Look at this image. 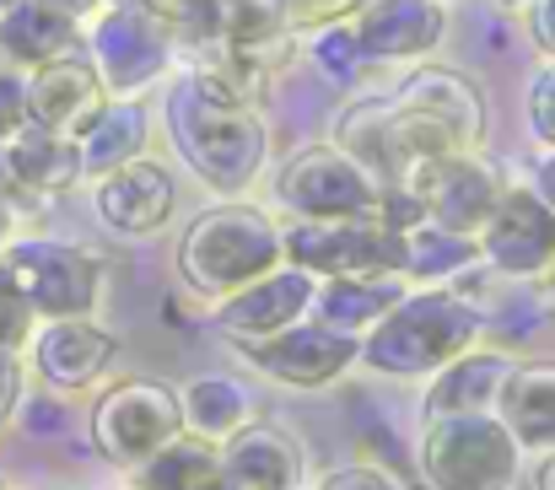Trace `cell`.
<instances>
[{"mask_svg": "<svg viewBox=\"0 0 555 490\" xmlns=\"http://www.w3.org/2000/svg\"><path fill=\"white\" fill-rule=\"evenodd\" d=\"M480 334H486V319L464 292L421 286V292H404L399 308L372 334H362V361L383 377H431L464 350H475Z\"/></svg>", "mask_w": 555, "mask_h": 490, "instance_id": "cell-1", "label": "cell"}, {"mask_svg": "<svg viewBox=\"0 0 555 490\" xmlns=\"http://www.w3.org/2000/svg\"><path fill=\"white\" fill-rule=\"evenodd\" d=\"M168 130L184 152V163L216 189V194H243L270 152L264 119L254 114V103H221L205 87L179 81L168 92Z\"/></svg>", "mask_w": 555, "mask_h": 490, "instance_id": "cell-2", "label": "cell"}, {"mask_svg": "<svg viewBox=\"0 0 555 490\" xmlns=\"http://www.w3.org/2000/svg\"><path fill=\"white\" fill-rule=\"evenodd\" d=\"M286 265L281 227L254 205H216L205 210L179 243V275L194 297H232L248 281Z\"/></svg>", "mask_w": 555, "mask_h": 490, "instance_id": "cell-3", "label": "cell"}, {"mask_svg": "<svg viewBox=\"0 0 555 490\" xmlns=\"http://www.w3.org/2000/svg\"><path fill=\"white\" fill-rule=\"evenodd\" d=\"M393 125L410 146L415 167L437 163V157H464L486 141V98L469 76L448 70V65H426L415 76H404V87L388 98Z\"/></svg>", "mask_w": 555, "mask_h": 490, "instance_id": "cell-4", "label": "cell"}, {"mask_svg": "<svg viewBox=\"0 0 555 490\" xmlns=\"http://www.w3.org/2000/svg\"><path fill=\"white\" fill-rule=\"evenodd\" d=\"M518 469H524V448L496 410L426 421L421 480L431 490H513Z\"/></svg>", "mask_w": 555, "mask_h": 490, "instance_id": "cell-5", "label": "cell"}, {"mask_svg": "<svg viewBox=\"0 0 555 490\" xmlns=\"http://www.w3.org/2000/svg\"><path fill=\"white\" fill-rule=\"evenodd\" d=\"M286 265L335 281V275H404V232H393L377 216H346V221H292L281 227Z\"/></svg>", "mask_w": 555, "mask_h": 490, "instance_id": "cell-6", "label": "cell"}, {"mask_svg": "<svg viewBox=\"0 0 555 490\" xmlns=\"http://www.w3.org/2000/svg\"><path fill=\"white\" fill-rule=\"evenodd\" d=\"M179 431H184V404L168 383H152V377L114 383L92 410V448L119 469H141Z\"/></svg>", "mask_w": 555, "mask_h": 490, "instance_id": "cell-7", "label": "cell"}, {"mask_svg": "<svg viewBox=\"0 0 555 490\" xmlns=\"http://www.w3.org/2000/svg\"><path fill=\"white\" fill-rule=\"evenodd\" d=\"M275 194L302 221H346V216H377L383 210V183L346 146L297 152L292 163L281 167Z\"/></svg>", "mask_w": 555, "mask_h": 490, "instance_id": "cell-8", "label": "cell"}, {"mask_svg": "<svg viewBox=\"0 0 555 490\" xmlns=\"http://www.w3.org/2000/svg\"><path fill=\"white\" fill-rule=\"evenodd\" d=\"M5 265L22 281V292H27V302H33L38 319H87L98 308L103 270H98V259L87 248L27 237V243H11L5 248Z\"/></svg>", "mask_w": 555, "mask_h": 490, "instance_id": "cell-9", "label": "cell"}, {"mask_svg": "<svg viewBox=\"0 0 555 490\" xmlns=\"http://www.w3.org/2000/svg\"><path fill=\"white\" fill-rule=\"evenodd\" d=\"M480 259L507 281H540L555 265V210L540 189H502L480 227Z\"/></svg>", "mask_w": 555, "mask_h": 490, "instance_id": "cell-10", "label": "cell"}, {"mask_svg": "<svg viewBox=\"0 0 555 490\" xmlns=\"http://www.w3.org/2000/svg\"><path fill=\"white\" fill-rule=\"evenodd\" d=\"M168 60H173V27L157 22L146 5H114L92 27V65L103 87L119 98L152 87L168 70Z\"/></svg>", "mask_w": 555, "mask_h": 490, "instance_id": "cell-11", "label": "cell"}, {"mask_svg": "<svg viewBox=\"0 0 555 490\" xmlns=\"http://www.w3.org/2000/svg\"><path fill=\"white\" fill-rule=\"evenodd\" d=\"M313 297H319V275H308L297 265H275L270 275H259L243 292L221 297L210 324H216L221 339H232L243 350V345H259V339H270L281 328L302 324L313 313Z\"/></svg>", "mask_w": 555, "mask_h": 490, "instance_id": "cell-12", "label": "cell"}, {"mask_svg": "<svg viewBox=\"0 0 555 490\" xmlns=\"http://www.w3.org/2000/svg\"><path fill=\"white\" fill-rule=\"evenodd\" d=\"M243 356L254 361V372H264L286 388H324L362 361V339L319 324V319H302L259 345H243Z\"/></svg>", "mask_w": 555, "mask_h": 490, "instance_id": "cell-13", "label": "cell"}, {"mask_svg": "<svg viewBox=\"0 0 555 490\" xmlns=\"http://www.w3.org/2000/svg\"><path fill=\"white\" fill-rule=\"evenodd\" d=\"M410 189L426 205V221H437L448 232H464V237H480V227L491 221V210L502 199V178L480 163L475 152L421 163L410 172Z\"/></svg>", "mask_w": 555, "mask_h": 490, "instance_id": "cell-14", "label": "cell"}, {"mask_svg": "<svg viewBox=\"0 0 555 490\" xmlns=\"http://www.w3.org/2000/svg\"><path fill=\"white\" fill-rule=\"evenodd\" d=\"M108 108V87L98 76V65L76 60V54H60L49 65H38L27 76V114L33 125L43 130H60V136H87V125Z\"/></svg>", "mask_w": 555, "mask_h": 490, "instance_id": "cell-15", "label": "cell"}, {"mask_svg": "<svg viewBox=\"0 0 555 490\" xmlns=\"http://www.w3.org/2000/svg\"><path fill=\"white\" fill-rule=\"evenodd\" d=\"M92 199H98V216H103L108 232L146 237L173 216V172L163 163H152V157H135V163L103 172Z\"/></svg>", "mask_w": 555, "mask_h": 490, "instance_id": "cell-16", "label": "cell"}, {"mask_svg": "<svg viewBox=\"0 0 555 490\" xmlns=\"http://www.w3.org/2000/svg\"><path fill=\"white\" fill-rule=\"evenodd\" d=\"M108 361H114V334L92 319H43V328L33 334V366L60 394L98 383Z\"/></svg>", "mask_w": 555, "mask_h": 490, "instance_id": "cell-17", "label": "cell"}, {"mask_svg": "<svg viewBox=\"0 0 555 490\" xmlns=\"http://www.w3.org/2000/svg\"><path fill=\"white\" fill-rule=\"evenodd\" d=\"M442 33H448L442 0H367L357 16L367 60H421L442 43Z\"/></svg>", "mask_w": 555, "mask_h": 490, "instance_id": "cell-18", "label": "cell"}, {"mask_svg": "<svg viewBox=\"0 0 555 490\" xmlns=\"http://www.w3.org/2000/svg\"><path fill=\"white\" fill-rule=\"evenodd\" d=\"M221 459H227L237 490H302V469H308L302 442L292 431L259 426V421H248L237 437H227Z\"/></svg>", "mask_w": 555, "mask_h": 490, "instance_id": "cell-19", "label": "cell"}, {"mask_svg": "<svg viewBox=\"0 0 555 490\" xmlns=\"http://www.w3.org/2000/svg\"><path fill=\"white\" fill-rule=\"evenodd\" d=\"M513 377V361L502 350H464L459 361H448L442 372H431V388H426V421H442V415H486L496 410L502 388Z\"/></svg>", "mask_w": 555, "mask_h": 490, "instance_id": "cell-20", "label": "cell"}, {"mask_svg": "<svg viewBox=\"0 0 555 490\" xmlns=\"http://www.w3.org/2000/svg\"><path fill=\"white\" fill-rule=\"evenodd\" d=\"M404 292H410L404 275H335V281L319 286V297H313V319L362 339V334H372V328L399 308Z\"/></svg>", "mask_w": 555, "mask_h": 490, "instance_id": "cell-21", "label": "cell"}, {"mask_svg": "<svg viewBox=\"0 0 555 490\" xmlns=\"http://www.w3.org/2000/svg\"><path fill=\"white\" fill-rule=\"evenodd\" d=\"M496 415L507 421L524 453H555V361L513 366L496 399Z\"/></svg>", "mask_w": 555, "mask_h": 490, "instance_id": "cell-22", "label": "cell"}, {"mask_svg": "<svg viewBox=\"0 0 555 490\" xmlns=\"http://www.w3.org/2000/svg\"><path fill=\"white\" fill-rule=\"evenodd\" d=\"M130 475H135V490H237L221 459V442H205L194 431H179L163 453H152Z\"/></svg>", "mask_w": 555, "mask_h": 490, "instance_id": "cell-23", "label": "cell"}, {"mask_svg": "<svg viewBox=\"0 0 555 490\" xmlns=\"http://www.w3.org/2000/svg\"><path fill=\"white\" fill-rule=\"evenodd\" d=\"M76 49V16L49 0H16L0 11V54L16 65H49Z\"/></svg>", "mask_w": 555, "mask_h": 490, "instance_id": "cell-24", "label": "cell"}, {"mask_svg": "<svg viewBox=\"0 0 555 490\" xmlns=\"http://www.w3.org/2000/svg\"><path fill=\"white\" fill-rule=\"evenodd\" d=\"M5 163H11V183L38 189V194H60L87 172L81 167V141L60 136V130H43V125H27L22 136H11Z\"/></svg>", "mask_w": 555, "mask_h": 490, "instance_id": "cell-25", "label": "cell"}, {"mask_svg": "<svg viewBox=\"0 0 555 490\" xmlns=\"http://www.w3.org/2000/svg\"><path fill=\"white\" fill-rule=\"evenodd\" d=\"M184 431L205 437V442H227L254 421V394L237 377H194L184 394Z\"/></svg>", "mask_w": 555, "mask_h": 490, "instance_id": "cell-26", "label": "cell"}, {"mask_svg": "<svg viewBox=\"0 0 555 490\" xmlns=\"http://www.w3.org/2000/svg\"><path fill=\"white\" fill-rule=\"evenodd\" d=\"M475 265H480V237L448 232L437 221H421V227L404 232V281L442 286V281H459Z\"/></svg>", "mask_w": 555, "mask_h": 490, "instance_id": "cell-27", "label": "cell"}, {"mask_svg": "<svg viewBox=\"0 0 555 490\" xmlns=\"http://www.w3.org/2000/svg\"><path fill=\"white\" fill-rule=\"evenodd\" d=\"M146 114L135 108V103H108L92 125H87V136H81V167L87 172H114V167L135 163V157H146Z\"/></svg>", "mask_w": 555, "mask_h": 490, "instance_id": "cell-28", "label": "cell"}, {"mask_svg": "<svg viewBox=\"0 0 555 490\" xmlns=\"http://www.w3.org/2000/svg\"><path fill=\"white\" fill-rule=\"evenodd\" d=\"M313 60H319V70H330V76H340V81H357L362 65H372L367 49H362V38H357V27H346V22L319 27V38H313Z\"/></svg>", "mask_w": 555, "mask_h": 490, "instance_id": "cell-29", "label": "cell"}, {"mask_svg": "<svg viewBox=\"0 0 555 490\" xmlns=\"http://www.w3.org/2000/svg\"><path fill=\"white\" fill-rule=\"evenodd\" d=\"M33 324H38V313H33L22 281L11 275V265L0 259V350H22L33 339Z\"/></svg>", "mask_w": 555, "mask_h": 490, "instance_id": "cell-30", "label": "cell"}, {"mask_svg": "<svg viewBox=\"0 0 555 490\" xmlns=\"http://www.w3.org/2000/svg\"><path fill=\"white\" fill-rule=\"evenodd\" d=\"M135 5H146L157 22H168L173 33H210L216 27V11H221V0H135Z\"/></svg>", "mask_w": 555, "mask_h": 490, "instance_id": "cell-31", "label": "cell"}, {"mask_svg": "<svg viewBox=\"0 0 555 490\" xmlns=\"http://www.w3.org/2000/svg\"><path fill=\"white\" fill-rule=\"evenodd\" d=\"M367 0H281L286 11V27H335L346 22L351 11H362Z\"/></svg>", "mask_w": 555, "mask_h": 490, "instance_id": "cell-32", "label": "cell"}, {"mask_svg": "<svg viewBox=\"0 0 555 490\" xmlns=\"http://www.w3.org/2000/svg\"><path fill=\"white\" fill-rule=\"evenodd\" d=\"M529 125H534V141L555 152V60L529 81Z\"/></svg>", "mask_w": 555, "mask_h": 490, "instance_id": "cell-33", "label": "cell"}, {"mask_svg": "<svg viewBox=\"0 0 555 490\" xmlns=\"http://www.w3.org/2000/svg\"><path fill=\"white\" fill-rule=\"evenodd\" d=\"M27 125H33V114H27V76L0 70V146L11 136H22Z\"/></svg>", "mask_w": 555, "mask_h": 490, "instance_id": "cell-34", "label": "cell"}, {"mask_svg": "<svg viewBox=\"0 0 555 490\" xmlns=\"http://www.w3.org/2000/svg\"><path fill=\"white\" fill-rule=\"evenodd\" d=\"M319 490H404V486L388 469H377V464H346V469H330Z\"/></svg>", "mask_w": 555, "mask_h": 490, "instance_id": "cell-35", "label": "cell"}, {"mask_svg": "<svg viewBox=\"0 0 555 490\" xmlns=\"http://www.w3.org/2000/svg\"><path fill=\"white\" fill-rule=\"evenodd\" d=\"M16 404H22V361L16 350H0V431L11 426Z\"/></svg>", "mask_w": 555, "mask_h": 490, "instance_id": "cell-36", "label": "cell"}, {"mask_svg": "<svg viewBox=\"0 0 555 490\" xmlns=\"http://www.w3.org/2000/svg\"><path fill=\"white\" fill-rule=\"evenodd\" d=\"M529 38L555 60V0H529Z\"/></svg>", "mask_w": 555, "mask_h": 490, "instance_id": "cell-37", "label": "cell"}, {"mask_svg": "<svg viewBox=\"0 0 555 490\" xmlns=\"http://www.w3.org/2000/svg\"><path fill=\"white\" fill-rule=\"evenodd\" d=\"M534 189H540V194L551 199V210H555V152L545 157V163H540V178H534Z\"/></svg>", "mask_w": 555, "mask_h": 490, "instance_id": "cell-38", "label": "cell"}, {"mask_svg": "<svg viewBox=\"0 0 555 490\" xmlns=\"http://www.w3.org/2000/svg\"><path fill=\"white\" fill-rule=\"evenodd\" d=\"M534 490H555V453H540V469H534Z\"/></svg>", "mask_w": 555, "mask_h": 490, "instance_id": "cell-39", "label": "cell"}, {"mask_svg": "<svg viewBox=\"0 0 555 490\" xmlns=\"http://www.w3.org/2000/svg\"><path fill=\"white\" fill-rule=\"evenodd\" d=\"M11 227H16V210H11V199H5V189H0V248L11 243Z\"/></svg>", "mask_w": 555, "mask_h": 490, "instance_id": "cell-40", "label": "cell"}, {"mask_svg": "<svg viewBox=\"0 0 555 490\" xmlns=\"http://www.w3.org/2000/svg\"><path fill=\"white\" fill-rule=\"evenodd\" d=\"M49 5H60V11H70L76 22H81L87 11H98V0H49Z\"/></svg>", "mask_w": 555, "mask_h": 490, "instance_id": "cell-41", "label": "cell"}, {"mask_svg": "<svg viewBox=\"0 0 555 490\" xmlns=\"http://www.w3.org/2000/svg\"><path fill=\"white\" fill-rule=\"evenodd\" d=\"M0 189H11V163H5V152H0Z\"/></svg>", "mask_w": 555, "mask_h": 490, "instance_id": "cell-42", "label": "cell"}, {"mask_svg": "<svg viewBox=\"0 0 555 490\" xmlns=\"http://www.w3.org/2000/svg\"><path fill=\"white\" fill-rule=\"evenodd\" d=\"M551 302H555V265H551Z\"/></svg>", "mask_w": 555, "mask_h": 490, "instance_id": "cell-43", "label": "cell"}, {"mask_svg": "<svg viewBox=\"0 0 555 490\" xmlns=\"http://www.w3.org/2000/svg\"><path fill=\"white\" fill-rule=\"evenodd\" d=\"M502 5H529V0H502Z\"/></svg>", "mask_w": 555, "mask_h": 490, "instance_id": "cell-44", "label": "cell"}, {"mask_svg": "<svg viewBox=\"0 0 555 490\" xmlns=\"http://www.w3.org/2000/svg\"><path fill=\"white\" fill-rule=\"evenodd\" d=\"M5 5H16V0H0V11H5Z\"/></svg>", "mask_w": 555, "mask_h": 490, "instance_id": "cell-45", "label": "cell"}, {"mask_svg": "<svg viewBox=\"0 0 555 490\" xmlns=\"http://www.w3.org/2000/svg\"><path fill=\"white\" fill-rule=\"evenodd\" d=\"M426 490H431V486H426Z\"/></svg>", "mask_w": 555, "mask_h": 490, "instance_id": "cell-46", "label": "cell"}, {"mask_svg": "<svg viewBox=\"0 0 555 490\" xmlns=\"http://www.w3.org/2000/svg\"><path fill=\"white\" fill-rule=\"evenodd\" d=\"M0 490H5V486H0Z\"/></svg>", "mask_w": 555, "mask_h": 490, "instance_id": "cell-47", "label": "cell"}]
</instances>
